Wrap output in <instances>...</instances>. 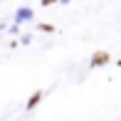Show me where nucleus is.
<instances>
[{"label": "nucleus", "instance_id": "f03ea898", "mask_svg": "<svg viewBox=\"0 0 121 121\" xmlns=\"http://www.w3.org/2000/svg\"><path fill=\"white\" fill-rule=\"evenodd\" d=\"M40 96H42V94H35V96H32V99H30V109H32V106H35V104H37V101H40Z\"/></svg>", "mask_w": 121, "mask_h": 121}, {"label": "nucleus", "instance_id": "7ed1b4c3", "mask_svg": "<svg viewBox=\"0 0 121 121\" xmlns=\"http://www.w3.org/2000/svg\"><path fill=\"white\" fill-rule=\"evenodd\" d=\"M40 30H45V32H54V27H52V25H40Z\"/></svg>", "mask_w": 121, "mask_h": 121}, {"label": "nucleus", "instance_id": "f257e3e1", "mask_svg": "<svg viewBox=\"0 0 121 121\" xmlns=\"http://www.w3.org/2000/svg\"><path fill=\"white\" fill-rule=\"evenodd\" d=\"M106 59H109V54H106V52H96V54H94V59H91V64H94V67H96V64L106 62Z\"/></svg>", "mask_w": 121, "mask_h": 121}]
</instances>
